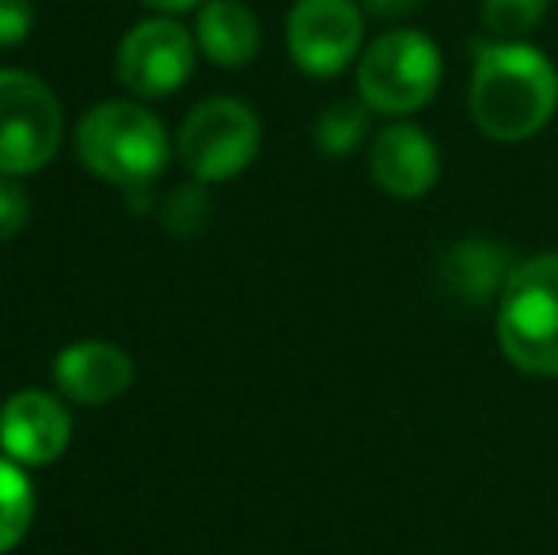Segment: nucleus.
Wrapping results in <instances>:
<instances>
[{
    "label": "nucleus",
    "instance_id": "nucleus-19",
    "mask_svg": "<svg viewBox=\"0 0 558 555\" xmlns=\"http://www.w3.org/2000/svg\"><path fill=\"white\" fill-rule=\"evenodd\" d=\"M35 27L31 0H0V46H20Z\"/></svg>",
    "mask_w": 558,
    "mask_h": 555
},
{
    "label": "nucleus",
    "instance_id": "nucleus-5",
    "mask_svg": "<svg viewBox=\"0 0 558 555\" xmlns=\"http://www.w3.org/2000/svg\"><path fill=\"white\" fill-rule=\"evenodd\" d=\"M263 145L258 114L240 99H206L179 126V160L194 176V183H225L235 179Z\"/></svg>",
    "mask_w": 558,
    "mask_h": 555
},
{
    "label": "nucleus",
    "instance_id": "nucleus-10",
    "mask_svg": "<svg viewBox=\"0 0 558 555\" xmlns=\"http://www.w3.org/2000/svg\"><path fill=\"white\" fill-rule=\"evenodd\" d=\"M69 434H73V422L65 403L43 388L15 393L0 408V449L23 468L53 464L69 449Z\"/></svg>",
    "mask_w": 558,
    "mask_h": 555
},
{
    "label": "nucleus",
    "instance_id": "nucleus-6",
    "mask_svg": "<svg viewBox=\"0 0 558 555\" xmlns=\"http://www.w3.org/2000/svg\"><path fill=\"white\" fill-rule=\"evenodd\" d=\"M61 104L38 76L0 69V176H31L58 156Z\"/></svg>",
    "mask_w": 558,
    "mask_h": 555
},
{
    "label": "nucleus",
    "instance_id": "nucleus-18",
    "mask_svg": "<svg viewBox=\"0 0 558 555\" xmlns=\"http://www.w3.org/2000/svg\"><path fill=\"white\" fill-rule=\"evenodd\" d=\"M31 217V198L12 176H0V244L20 237Z\"/></svg>",
    "mask_w": 558,
    "mask_h": 555
},
{
    "label": "nucleus",
    "instance_id": "nucleus-15",
    "mask_svg": "<svg viewBox=\"0 0 558 555\" xmlns=\"http://www.w3.org/2000/svg\"><path fill=\"white\" fill-rule=\"evenodd\" d=\"M368 111L361 99H335L331 107H324V114L316 119V145L327 156H353L368 141Z\"/></svg>",
    "mask_w": 558,
    "mask_h": 555
},
{
    "label": "nucleus",
    "instance_id": "nucleus-16",
    "mask_svg": "<svg viewBox=\"0 0 558 555\" xmlns=\"http://www.w3.org/2000/svg\"><path fill=\"white\" fill-rule=\"evenodd\" d=\"M551 0H483L478 23L494 43H529V35L547 20Z\"/></svg>",
    "mask_w": 558,
    "mask_h": 555
},
{
    "label": "nucleus",
    "instance_id": "nucleus-1",
    "mask_svg": "<svg viewBox=\"0 0 558 555\" xmlns=\"http://www.w3.org/2000/svg\"><path fill=\"white\" fill-rule=\"evenodd\" d=\"M471 122L483 137L521 145L558 111V69L532 43H478L468 88Z\"/></svg>",
    "mask_w": 558,
    "mask_h": 555
},
{
    "label": "nucleus",
    "instance_id": "nucleus-14",
    "mask_svg": "<svg viewBox=\"0 0 558 555\" xmlns=\"http://www.w3.org/2000/svg\"><path fill=\"white\" fill-rule=\"evenodd\" d=\"M31 518H35V491L27 472L12 457H0V555L27 536Z\"/></svg>",
    "mask_w": 558,
    "mask_h": 555
},
{
    "label": "nucleus",
    "instance_id": "nucleus-13",
    "mask_svg": "<svg viewBox=\"0 0 558 555\" xmlns=\"http://www.w3.org/2000/svg\"><path fill=\"white\" fill-rule=\"evenodd\" d=\"M198 50L221 69H243L263 50L258 15L243 0H206L198 12Z\"/></svg>",
    "mask_w": 558,
    "mask_h": 555
},
{
    "label": "nucleus",
    "instance_id": "nucleus-9",
    "mask_svg": "<svg viewBox=\"0 0 558 555\" xmlns=\"http://www.w3.org/2000/svg\"><path fill=\"white\" fill-rule=\"evenodd\" d=\"M368 176L388 198H426L441 179V148L422 126L396 119L368 141Z\"/></svg>",
    "mask_w": 558,
    "mask_h": 555
},
{
    "label": "nucleus",
    "instance_id": "nucleus-4",
    "mask_svg": "<svg viewBox=\"0 0 558 555\" xmlns=\"http://www.w3.org/2000/svg\"><path fill=\"white\" fill-rule=\"evenodd\" d=\"M498 347L513 370L558 377V252L517 263L506 293L494 304Z\"/></svg>",
    "mask_w": 558,
    "mask_h": 555
},
{
    "label": "nucleus",
    "instance_id": "nucleus-12",
    "mask_svg": "<svg viewBox=\"0 0 558 555\" xmlns=\"http://www.w3.org/2000/svg\"><path fill=\"white\" fill-rule=\"evenodd\" d=\"M53 381H58L61 396H69L73 403L99 408V403L118 400L133 385V362L111 342L84 339L53 358Z\"/></svg>",
    "mask_w": 558,
    "mask_h": 555
},
{
    "label": "nucleus",
    "instance_id": "nucleus-3",
    "mask_svg": "<svg viewBox=\"0 0 558 555\" xmlns=\"http://www.w3.org/2000/svg\"><path fill=\"white\" fill-rule=\"evenodd\" d=\"M445 53L426 31L391 27L365 43L357 58V99L384 119H411L437 99Z\"/></svg>",
    "mask_w": 558,
    "mask_h": 555
},
{
    "label": "nucleus",
    "instance_id": "nucleus-8",
    "mask_svg": "<svg viewBox=\"0 0 558 555\" xmlns=\"http://www.w3.org/2000/svg\"><path fill=\"white\" fill-rule=\"evenodd\" d=\"M198 61V38L183 23L156 15L130 27V35L118 46V81L130 96L163 99L179 92L194 73Z\"/></svg>",
    "mask_w": 558,
    "mask_h": 555
},
{
    "label": "nucleus",
    "instance_id": "nucleus-2",
    "mask_svg": "<svg viewBox=\"0 0 558 555\" xmlns=\"http://www.w3.org/2000/svg\"><path fill=\"white\" fill-rule=\"evenodd\" d=\"M76 156L81 164L99 176L104 183H114L122 191H137L160 179V171L171 160V137L163 122L145 104L111 99V104L92 107L76 126Z\"/></svg>",
    "mask_w": 558,
    "mask_h": 555
},
{
    "label": "nucleus",
    "instance_id": "nucleus-7",
    "mask_svg": "<svg viewBox=\"0 0 558 555\" xmlns=\"http://www.w3.org/2000/svg\"><path fill=\"white\" fill-rule=\"evenodd\" d=\"M289 58L316 81L342 76L365 50V8L357 0H296L286 20Z\"/></svg>",
    "mask_w": 558,
    "mask_h": 555
},
{
    "label": "nucleus",
    "instance_id": "nucleus-21",
    "mask_svg": "<svg viewBox=\"0 0 558 555\" xmlns=\"http://www.w3.org/2000/svg\"><path fill=\"white\" fill-rule=\"evenodd\" d=\"M141 4L156 8V12H191V8L206 4V0H141Z\"/></svg>",
    "mask_w": 558,
    "mask_h": 555
},
{
    "label": "nucleus",
    "instance_id": "nucleus-17",
    "mask_svg": "<svg viewBox=\"0 0 558 555\" xmlns=\"http://www.w3.org/2000/svg\"><path fill=\"white\" fill-rule=\"evenodd\" d=\"M209 214H214V202L206 194V183H183L163 198L160 217L163 229L171 237H198L209 225Z\"/></svg>",
    "mask_w": 558,
    "mask_h": 555
},
{
    "label": "nucleus",
    "instance_id": "nucleus-20",
    "mask_svg": "<svg viewBox=\"0 0 558 555\" xmlns=\"http://www.w3.org/2000/svg\"><path fill=\"white\" fill-rule=\"evenodd\" d=\"M422 4H426V0H361L365 15H373V20H380V23L407 20V15L422 12Z\"/></svg>",
    "mask_w": 558,
    "mask_h": 555
},
{
    "label": "nucleus",
    "instance_id": "nucleus-11",
    "mask_svg": "<svg viewBox=\"0 0 558 555\" xmlns=\"http://www.w3.org/2000/svg\"><path fill=\"white\" fill-rule=\"evenodd\" d=\"M517 252L501 240L490 237H463L441 252L437 260V278H441L445 293L452 301H463L471 309H486L498 304V297L506 293L509 278L517 270Z\"/></svg>",
    "mask_w": 558,
    "mask_h": 555
}]
</instances>
